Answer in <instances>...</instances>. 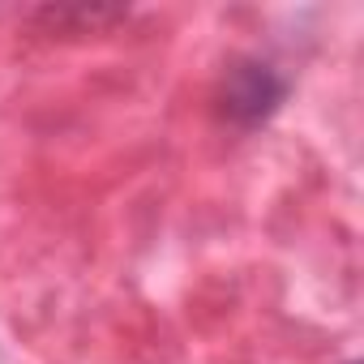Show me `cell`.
Here are the masks:
<instances>
[{"mask_svg":"<svg viewBox=\"0 0 364 364\" xmlns=\"http://www.w3.org/2000/svg\"><path fill=\"white\" fill-rule=\"evenodd\" d=\"M351 364H355V360H351Z\"/></svg>","mask_w":364,"mask_h":364,"instance_id":"obj_2","label":"cell"},{"mask_svg":"<svg viewBox=\"0 0 364 364\" xmlns=\"http://www.w3.org/2000/svg\"><path fill=\"white\" fill-rule=\"evenodd\" d=\"M287 95H291L287 73H279L262 56H240V60H232V69L219 82V112H223V120H232L240 129H257L287 103Z\"/></svg>","mask_w":364,"mask_h":364,"instance_id":"obj_1","label":"cell"}]
</instances>
